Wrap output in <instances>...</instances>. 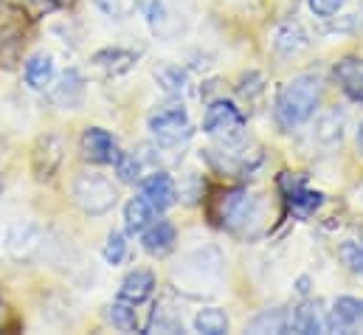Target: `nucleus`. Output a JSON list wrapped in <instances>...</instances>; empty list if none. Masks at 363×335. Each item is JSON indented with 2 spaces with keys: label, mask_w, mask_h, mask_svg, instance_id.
<instances>
[{
  "label": "nucleus",
  "mask_w": 363,
  "mask_h": 335,
  "mask_svg": "<svg viewBox=\"0 0 363 335\" xmlns=\"http://www.w3.org/2000/svg\"><path fill=\"white\" fill-rule=\"evenodd\" d=\"M321 93H324V82L315 74H301V77H293L290 82H284L276 96V104H273L276 124L284 133H290V130L301 127L304 121H310L321 104Z\"/></svg>",
  "instance_id": "f257e3e1"
},
{
  "label": "nucleus",
  "mask_w": 363,
  "mask_h": 335,
  "mask_svg": "<svg viewBox=\"0 0 363 335\" xmlns=\"http://www.w3.org/2000/svg\"><path fill=\"white\" fill-rule=\"evenodd\" d=\"M225 259L217 248H200L183 256V262L172 270V282L189 299H208L220 293Z\"/></svg>",
  "instance_id": "f03ea898"
},
{
  "label": "nucleus",
  "mask_w": 363,
  "mask_h": 335,
  "mask_svg": "<svg viewBox=\"0 0 363 335\" xmlns=\"http://www.w3.org/2000/svg\"><path fill=\"white\" fill-rule=\"evenodd\" d=\"M262 217H265V203L259 197L248 194L245 189L223 192L217 200V220L223 229H228L234 234L254 237L262 226Z\"/></svg>",
  "instance_id": "7ed1b4c3"
},
{
  "label": "nucleus",
  "mask_w": 363,
  "mask_h": 335,
  "mask_svg": "<svg viewBox=\"0 0 363 335\" xmlns=\"http://www.w3.org/2000/svg\"><path fill=\"white\" fill-rule=\"evenodd\" d=\"M71 194H74V203L85 214H93V217L107 214L118 203V189L101 172H82V175H77L74 186H71Z\"/></svg>",
  "instance_id": "20e7f679"
},
{
  "label": "nucleus",
  "mask_w": 363,
  "mask_h": 335,
  "mask_svg": "<svg viewBox=\"0 0 363 335\" xmlns=\"http://www.w3.org/2000/svg\"><path fill=\"white\" fill-rule=\"evenodd\" d=\"M147 127L152 133V138L158 141V147H181L183 141L191 138V119L186 113V107L181 104H169V107H161L155 110L150 119H147Z\"/></svg>",
  "instance_id": "39448f33"
},
{
  "label": "nucleus",
  "mask_w": 363,
  "mask_h": 335,
  "mask_svg": "<svg viewBox=\"0 0 363 335\" xmlns=\"http://www.w3.org/2000/svg\"><path fill=\"white\" fill-rule=\"evenodd\" d=\"M203 133L220 138L223 144L240 141L245 136V116L234 101L217 99V101L208 104V110L203 116Z\"/></svg>",
  "instance_id": "423d86ee"
},
{
  "label": "nucleus",
  "mask_w": 363,
  "mask_h": 335,
  "mask_svg": "<svg viewBox=\"0 0 363 335\" xmlns=\"http://www.w3.org/2000/svg\"><path fill=\"white\" fill-rule=\"evenodd\" d=\"M65 150H68V141L60 133H45L37 138V144L31 150V172L40 183H48L60 172L62 161H65Z\"/></svg>",
  "instance_id": "0eeeda50"
},
{
  "label": "nucleus",
  "mask_w": 363,
  "mask_h": 335,
  "mask_svg": "<svg viewBox=\"0 0 363 335\" xmlns=\"http://www.w3.org/2000/svg\"><path fill=\"white\" fill-rule=\"evenodd\" d=\"M45 248V234L31 220H17L6 231V253L14 262H31L37 253Z\"/></svg>",
  "instance_id": "6e6552de"
},
{
  "label": "nucleus",
  "mask_w": 363,
  "mask_h": 335,
  "mask_svg": "<svg viewBox=\"0 0 363 335\" xmlns=\"http://www.w3.org/2000/svg\"><path fill=\"white\" fill-rule=\"evenodd\" d=\"M324 330H330V333H358V330H363V299H355V296L335 299L330 316L324 319Z\"/></svg>",
  "instance_id": "1a4fd4ad"
},
{
  "label": "nucleus",
  "mask_w": 363,
  "mask_h": 335,
  "mask_svg": "<svg viewBox=\"0 0 363 335\" xmlns=\"http://www.w3.org/2000/svg\"><path fill=\"white\" fill-rule=\"evenodd\" d=\"M79 153L88 164L96 167H104V164H113V158L118 155V147H116V138L110 130L104 127H88L79 138Z\"/></svg>",
  "instance_id": "9d476101"
},
{
  "label": "nucleus",
  "mask_w": 363,
  "mask_h": 335,
  "mask_svg": "<svg viewBox=\"0 0 363 335\" xmlns=\"http://www.w3.org/2000/svg\"><path fill=\"white\" fill-rule=\"evenodd\" d=\"M279 186H281V192H284V197H287L293 214H298V217H310V214L324 203V194H321V192L307 189V186H304V177H296V175H290V172H284V175L279 177Z\"/></svg>",
  "instance_id": "9b49d317"
},
{
  "label": "nucleus",
  "mask_w": 363,
  "mask_h": 335,
  "mask_svg": "<svg viewBox=\"0 0 363 335\" xmlns=\"http://www.w3.org/2000/svg\"><path fill=\"white\" fill-rule=\"evenodd\" d=\"M141 183V197L161 214V212H167L175 200H178V186H175V180L167 175V172H152L150 177H141L138 180Z\"/></svg>",
  "instance_id": "f8f14e48"
},
{
  "label": "nucleus",
  "mask_w": 363,
  "mask_h": 335,
  "mask_svg": "<svg viewBox=\"0 0 363 335\" xmlns=\"http://www.w3.org/2000/svg\"><path fill=\"white\" fill-rule=\"evenodd\" d=\"M273 48L279 57H298L310 48V34L304 31V26L298 20H287L276 28L273 34Z\"/></svg>",
  "instance_id": "ddd939ff"
},
{
  "label": "nucleus",
  "mask_w": 363,
  "mask_h": 335,
  "mask_svg": "<svg viewBox=\"0 0 363 335\" xmlns=\"http://www.w3.org/2000/svg\"><path fill=\"white\" fill-rule=\"evenodd\" d=\"M51 99H54V104H60L62 110H77V107L85 101V79H82V74H79L77 68H68V71L57 79V84H54Z\"/></svg>",
  "instance_id": "4468645a"
},
{
  "label": "nucleus",
  "mask_w": 363,
  "mask_h": 335,
  "mask_svg": "<svg viewBox=\"0 0 363 335\" xmlns=\"http://www.w3.org/2000/svg\"><path fill=\"white\" fill-rule=\"evenodd\" d=\"M155 293V276H152V270H147V268H135V270H130L124 279H121V287H118V299H124V302H130V304H144L150 296Z\"/></svg>",
  "instance_id": "2eb2a0df"
},
{
  "label": "nucleus",
  "mask_w": 363,
  "mask_h": 335,
  "mask_svg": "<svg viewBox=\"0 0 363 335\" xmlns=\"http://www.w3.org/2000/svg\"><path fill=\"white\" fill-rule=\"evenodd\" d=\"M141 243H144V251L152 253V256H167V253L175 248L178 243V231L169 220H152L144 231H141Z\"/></svg>",
  "instance_id": "dca6fc26"
},
{
  "label": "nucleus",
  "mask_w": 363,
  "mask_h": 335,
  "mask_svg": "<svg viewBox=\"0 0 363 335\" xmlns=\"http://www.w3.org/2000/svg\"><path fill=\"white\" fill-rule=\"evenodd\" d=\"M335 79L352 101L363 104V57H344L335 65Z\"/></svg>",
  "instance_id": "f3484780"
},
{
  "label": "nucleus",
  "mask_w": 363,
  "mask_h": 335,
  "mask_svg": "<svg viewBox=\"0 0 363 335\" xmlns=\"http://www.w3.org/2000/svg\"><path fill=\"white\" fill-rule=\"evenodd\" d=\"M135 60H138V51L124 48V45L101 48V51H96V54H93V65H96V68H101V71H107V74H113V77H118V74L130 71V68L135 65Z\"/></svg>",
  "instance_id": "a211bd4d"
},
{
  "label": "nucleus",
  "mask_w": 363,
  "mask_h": 335,
  "mask_svg": "<svg viewBox=\"0 0 363 335\" xmlns=\"http://www.w3.org/2000/svg\"><path fill=\"white\" fill-rule=\"evenodd\" d=\"M54 77H57V68H54V57H51V54L40 51V54H31V57L26 60L23 79H26L28 87H34V90H45L48 84L54 82Z\"/></svg>",
  "instance_id": "6ab92c4d"
},
{
  "label": "nucleus",
  "mask_w": 363,
  "mask_h": 335,
  "mask_svg": "<svg viewBox=\"0 0 363 335\" xmlns=\"http://www.w3.org/2000/svg\"><path fill=\"white\" fill-rule=\"evenodd\" d=\"M344 127H347V116L338 107H330L318 116L315 121V141L324 147H335L344 141Z\"/></svg>",
  "instance_id": "aec40b11"
},
{
  "label": "nucleus",
  "mask_w": 363,
  "mask_h": 335,
  "mask_svg": "<svg viewBox=\"0 0 363 335\" xmlns=\"http://www.w3.org/2000/svg\"><path fill=\"white\" fill-rule=\"evenodd\" d=\"M321 330H324V319L318 313V304H313V302L298 304L290 313V319H287V333L313 335V333H321Z\"/></svg>",
  "instance_id": "412c9836"
},
{
  "label": "nucleus",
  "mask_w": 363,
  "mask_h": 335,
  "mask_svg": "<svg viewBox=\"0 0 363 335\" xmlns=\"http://www.w3.org/2000/svg\"><path fill=\"white\" fill-rule=\"evenodd\" d=\"M158 217V212L138 194V197H133L127 206H124V226H127V231L130 234H141L152 220Z\"/></svg>",
  "instance_id": "4be33fe9"
},
{
  "label": "nucleus",
  "mask_w": 363,
  "mask_h": 335,
  "mask_svg": "<svg viewBox=\"0 0 363 335\" xmlns=\"http://www.w3.org/2000/svg\"><path fill=\"white\" fill-rule=\"evenodd\" d=\"M104 319H107L116 330H121V333H138L135 304H130V302H124V299L107 304V307H104Z\"/></svg>",
  "instance_id": "5701e85b"
},
{
  "label": "nucleus",
  "mask_w": 363,
  "mask_h": 335,
  "mask_svg": "<svg viewBox=\"0 0 363 335\" xmlns=\"http://www.w3.org/2000/svg\"><path fill=\"white\" fill-rule=\"evenodd\" d=\"M287 319L290 313L281 310V307H273V310H262L254 322H248V333H287Z\"/></svg>",
  "instance_id": "b1692460"
},
{
  "label": "nucleus",
  "mask_w": 363,
  "mask_h": 335,
  "mask_svg": "<svg viewBox=\"0 0 363 335\" xmlns=\"http://www.w3.org/2000/svg\"><path fill=\"white\" fill-rule=\"evenodd\" d=\"M194 333L203 335H225L228 333V316L217 307H206L194 316Z\"/></svg>",
  "instance_id": "393cba45"
},
{
  "label": "nucleus",
  "mask_w": 363,
  "mask_h": 335,
  "mask_svg": "<svg viewBox=\"0 0 363 335\" xmlns=\"http://www.w3.org/2000/svg\"><path fill=\"white\" fill-rule=\"evenodd\" d=\"M147 333H183L181 316L167 304H155L152 319L147 324Z\"/></svg>",
  "instance_id": "a878e982"
},
{
  "label": "nucleus",
  "mask_w": 363,
  "mask_h": 335,
  "mask_svg": "<svg viewBox=\"0 0 363 335\" xmlns=\"http://www.w3.org/2000/svg\"><path fill=\"white\" fill-rule=\"evenodd\" d=\"M113 167L121 183H138L141 180V158L135 153H118L113 158Z\"/></svg>",
  "instance_id": "bb28decb"
},
{
  "label": "nucleus",
  "mask_w": 363,
  "mask_h": 335,
  "mask_svg": "<svg viewBox=\"0 0 363 335\" xmlns=\"http://www.w3.org/2000/svg\"><path fill=\"white\" fill-rule=\"evenodd\" d=\"M93 3L110 20H130L135 14V9L141 6V0H93Z\"/></svg>",
  "instance_id": "cd10ccee"
},
{
  "label": "nucleus",
  "mask_w": 363,
  "mask_h": 335,
  "mask_svg": "<svg viewBox=\"0 0 363 335\" xmlns=\"http://www.w3.org/2000/svg\"><path fill=\"white\" fill-rule=\"evenodd\" d=\"M101 256H104V262L113 265V268L121 265V262L127 259V234H124V231H110Z\"/></svg>",
  "instance_id": "c85d7f7f"
},
{
  "label": "nucleus",
  "mask_w": 363,
  "mask_h": 335,
  "mask_svg": "<svg viewBox=\"0 0 363 335\" xmlns=\"http://www.w3.org/2000/svg\"><path fill=\"white\" fill-rule=\"evenodd\" d=\"M155 79L161 82V87L172 96H181L186 90V74H183L178 65H164L161 71H155Z\"/></svg>",
  "instance_id": "c756f323"
},
{
  "label": "nucleus",
  "mask_w": 363,
  "mask_h": 335,
  "mask_svg": "<svg viewBox=\"0 0 363 335\" xmlns=\"http://www.w3.org/2000/svg\"><path fill=\"white\" fill-rule=\"evenodd\" d=\"M147 23L155 34H167V23H169V11H167V3L164 0H150L147 6Z\"/></svg>",
  "instance_id": "7c9ffc66"
},
{
  "label": "nucleus",
  "mask_w": 363,
  "mask_h": 335,
  "mask_svg": "<svg viewBox=\"0 0 363 335\" xmlns=\"http://www.w3.org/2000/svg\"><path fill=\"white\" fill-rule=\"evenodd\" d=\"M338 256L341 262L352 270V273H361L363 276V243H344L338 248Z\"/></svg>",
  "instance_id": "2f4dec72"
},
{
  "label": "nucleus",
  "mask_w": 363,
  "mask_h": 335,
  "mask_svg": "<svg viewBox=\"0 0 363 335\" xmlns=\"http://www.w3.org/2000/svg\"><path fill=\"white\" fill-rule=\"evenodd\" d=\"M350 0H307V6H310V11L315 14V17H324V20H330V17H335L344 6H347Z\"/></svg>",
  "instance_id": "473e14b6"
},
{
  "label": "nucleus",
  "mask_w": 363,
  "mask_h": 335,
  "mask_svg": "<svg viewBox=\"0 0 363 335\" xmlns=\"http://www.w3.org/2000/svg\"><path fill=\"white\" fill-rule=\"evenodd\" d=\"M51 3H54V6H60V9H65V6H74L77 0H51Z\"/></svg>",
  "instance_id": "72a5a7b5"
},
{
  "label": "nucleus",
  "mask_w": 363,
  "mask_h": 335,
  "mask_svg": "<svg viewBox=\"0 0 363 335\" xmlns=\"http://www.w3.org/2000/svg\"><path fill=\"white\" fill-rule=\"evenodd\" d=\"M358 153L363 155V121H361V127H358Z\"/></svg>",
  "instance_id": "f704fd0d"
},
{
  "label": "nucleus",
  "mask_w": 363,
  "mask_h": 335,
  "mask_svg": "<svg viewBox=\"0 0 363 335\" xmlns=\"http://www.w3.org/2000/svg\"><path fill=\"white\" fill-rule=\"evenodd\" d=\"M0 316H3V296H0Z\"/></svg>",
  "instance_id": "c9c22d12"
},
{
  "label": "nucleus",
  "mask_w": 363,
  "mask_h": 335,
  "mask_svg": "<svg viewBox=\"0 0 363 335\" xmlns=\"http://www.w3.org/2000/svg\"><path fill=\"white\" fill-rule=\"evenodd\" d=\"M0 189H3V180H0Z\"/></svg>",
  "instance_id": "e433bc0d"
}]
</instances>
